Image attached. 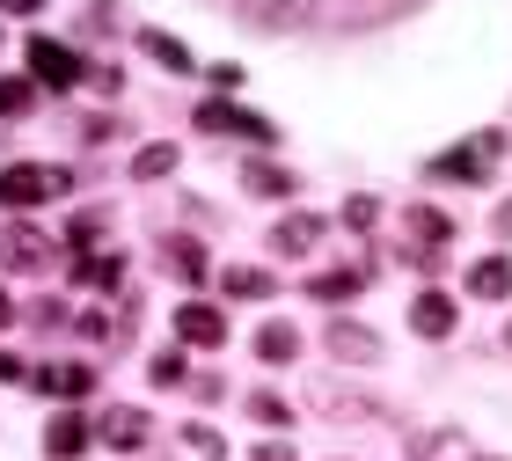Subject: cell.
<instances>
[{"mask_svg":"<svg viewBox=\"0 0 512 461\" xmlns=\"http://www.w3.org/2000/svg\"><path fill=\"white\" fill-rule=\"evenodd\" d=\"M264 30H359V22L395 15L403 0H227Z\"/></svg>","mask_w":512,"mask_h":461,"instance_id":"obj_1","label":"cell"},{"mask_svg":"<svg viewBox=\"0 0 512 461\" xmlns=\"http://www.w3.org/2000/svg\"><path fill=\"white\" fill-rule=\"evenodd\" d=\"M74 191V169H59V161H8L0 169V205L8 213H30L44 198H66Z\"/></svg>","mask_w":512,"mask_h":461,"instance_id":"obj_2","label":"cell"},{"mask_svg":"<svg viewBox=\"0 0 512 461\" xmlns=\"http://www.w3.org/2000/svg\"><path fill=\"white\" fill-rule=\"evenodd\" d=\"M52 257H59V242L44 235L37 220H8L0 227V271H44Z\"/></svg>","mask_w":512,"mask_h":461,"instance_id":"obj_3","label":"cell"},{"mask_svg":"<svg viewBox=\"0 0 512 461\" xmlns=\"http://www.w3.org/2000/svg\"><path fill=\"white\" fill-rule=\"evenodd\" d=\"M30 81L37 88H74V81H88V59L59 37H30Z\"/></svg>","mask_w":512,"mask_h":461,"instance_id":"obj_4","label":"cell"},{"mask_svg":"<svg viewBox=\"0 0 512 461\" xmlns=\"http://www.w3.org/2000/svg\"><path fill=\"white\" fill-rule=\"evenodd\" d=\"M491 161H498V132H483V140H469V147L432 154L425 176H439V183H483V176H491Z\"/></svg>","mask_w":512,"mask_h":461,"instance_id":"obj_5","label":"cell"},{"mask_svg":"<svg viewBox=\"0 0 512 461\" xmlns=\"http://www.w3.org/2000/svg\"><path fill=\"white\" fill-rule=\"evenodd\" d=\"M198 125H205V132H242V140H256V147H271V140H278V125H271V118H256V110H242V103H205V110H198Z\"/></svg>","mask_w":512,"mask_h":461,"instance_id":"obj_6","label":"cell"},{"mask_svg":"<svg viewBox=\"0 0 512 461\" xmlns=\"http://www.w3.org/2000/svg\"><path fill=\"white\" fill-rule=\"evenodd\" d=\"M176 337H183V344H220V337H227V315H220L213 301H183V308H176Z\"/></svg>","mask_w":512,"mask_h":461,"instance_id":"obj_7","label":"cell"},{"mask_svg":"<svg viewBox=\"0 0 512 461\" xmlns=\"http://www.w3.org/2000/svg\"><path fill=\"white\" fill-rule=\"evenodd\" d=\"M315 242H322V220H315V213H286V220L271 227V249H278V257H308Z\"/></svg>","mask_w":512,"mask_h":461,"instance_id":"obj_8","label":"cell"},{"mask_svg":"<svg viewBox=\"0 0 512 461\" xmlns=\"http://www.w3.org/2000/svg\"><path fill=\"white\" fill-rule=\"evenodd\" d=\"M81 447H88V418H81V410H59V418L44 425V454H52V461H74Z\"/></svg>","mask_w":512,"mask_h":461,"instance_id":"obj_9","label":"cell"},{"mask_svg":"<svg viewBox=\"0 0 512 461\" xmlns=\"http://www.w3.org/2000/svg\"><path fill=\"white\" fill-rule=\"evenodd\" d=\"M410 330L417 337H447L454 330V293H417L410 301Z\"/></svg>","mask_w":512,"mask_h":461,"instance_id":"obj_10","label":"cell"},{"mask_svg":"<svg viewBox=\"0 0 512 461\" xmlns=\"http://www.w3.org/2000/svg\"><path fill=\"white\" fill-rule=\"evenodd\" d=\"M256 359L264 366H293L300 359V330L293 322H264V330H256Z\"/></svg>","mask_w":512,"mask_h":461,"instance_id":"obj_11","label":"cell"},{"mask_svg":"<svg viewBox=\"0 0 512 461\" xmlns=\"http://www.w3.org/2000/svg\"><path fill=\"white\" fill-rule=\"evenodd\" d=\"M139 52H147V59H161V66H169V74H191V44H183V37H169V30H139Z\"/></svg>","mask_w":512,"mask_h":461,"instance_id":"obj_12","label":"cell"},{"mask_svg":"<svg viewBox=\"0 0 512 461\" xmlns=\"http://www.w3.org/2000/svg\"><path fill=\"white\" fill-rule=\"evenodd\" d=\"M410 235H417V249H425V257H439V249H447V235H454V220L432 213V205H410Z\"/></svg>","mask_w":512,"mask_h":461,"instance_id":"obj_13","label":"cell"},{"mask_svg":"<svg viewBox=\"0 0 512 461\" xmlns=\"http://www.w3.org/2000/svg\"><path fill=\"white\" fill-rule=\"evenodd\" d=\"M220 286L235 293V301H271V293H278V286H271V271H256V264H227V271H220Z\"/></svg>","mask_w":512,"mask_h":461,"instance_id":"obj_14","label":"cell"},{"mask_svg":"<svg viewBox=\"0 0 512 461\" xmlns=\"http://www.w3.org/2000/svg\"><path fill=\"white\" fill-rule=\"evenodd\" d=\"M96 432H103L110 447H147V418H139V410H103Z\"/></svg>","mask_w":512,"mask_h":461,"instance_id":"obj_15","label":"cell"},{"mask_svg":"<svg viewBox=\"0 0 512 461\" xmlns=\"http://www.w3.org/2000/svg\"><path fill=\"white\" fill-rule=\"evenodd\" d=\"M469 293H476V301H505V293H512V264L505 257H483L469 271Z\"/></svg>","mask_w":512,"mask_h":461,"instance_id":"obj_16","label":"cell"},{"mask_svg":"<svg viewBox=\"0 0 512 461\" xmlns=\"http://www.w3.org/2000/svg\"><path fill=\"white\" fill-rule=\"evenodd\" d=\"M74 286H125V257H74Z\"/></svg>","mask_w":512,"mask_h":461,"instance_id":"obj_17","label":"cell"},{"mask_svg":"<svg viewBox=\"0 0 512 461\" xmlns=\"http://www.w3.org/2000/svg\"><path fill=\"white\" fill-rule=\"evenodd\" d=\"M249 191H256V198H293V191H300V176H293V169H278V161H256V169H249Z\"/></svg>","mask_w":512,"mask_h":461,"instance_id":"obj_18","label":"cell"},{"mask_svg":"<svg viewBox=\"0 0 512 461\" xmlns=\"http://www.w3.org/2000/svg\"><path fill=\"white\" fill-rule=\"evenodd\" d=\"M330 352H337V359H359V366H366V359L381 352V344H374V330H359V322H337V330H330Z\"/></svg>","mask_w":512,"mask_h":461,"instance_id":"obj_19","label":"cell"},{"mask_svg":"<svg viewBox=\"0 0 512 461\" xmlns=\"http://www.w3.org/2000/svg\"><path fill=\"white\" fill-rule=\"evenodd\" d=\"M161 264H169L176 279H198V271H205V249H198L191 235H169V242H161Z\"/></svg>","mask_w":512,"mask_h":461,"instance_id":"obj_20","label":"cell"},{"mask_svg":"<svg viewBox=\"0 0 512 461\" xmlns=\"http://www.w3.org/2000/svg\"><path fill=\"white\" fill-rule=\"evenodd\" d=\"M37 388H52V396H88V388H96V374H88V366H44Z\"/></svg>","mask_w":512,"mask_h":461,"instance_id":"obj_21","label":"cell"},{"mask_svg":"<svg viewBox=\"0 0 512 461\" xmlns=\"http://www.w3.org/2000/svg\"><path fill=\"white\" fill-rule=\"evenodd\" d=\"M308 293H315V301H330V308H337V301H352V293H366V279H359V271H322V279H315Z\"/></svg>","mask_w":512,"mask_h":461,"instance_id":"obj_22","label":"cell"},{"mask_svg":"<svg viewBox=\"0 0 512 461\" xmlns=\"http://www.w3.org/2000/svg\"><path fill=\"white\" fill-rule=\"evenodd\" d=\"M169 169H176V140H154V147H139V154H132V176H147V183H154V176H169Z\"/></svg>","mask_w":512,"mask_h":461,"instance_id":"obj_23","label":"cell"},{"mask_svg":"<svg viewBox=\"0 0 512 461\" xmlns=\"http://www.w3.org/2000/svg\"><path fill=\"white\" fill-rule=\"evenodd\" d=\"M37 103V88L30 81H15V74H0V118H22V110Z\"/></svg>","mask_w":512,"mask_h":461,"instance_id":"obj_24","label":"cell"},{"mask_svg":"<svg viewBox=\"0 0 512 461\" xmlns=\"http://www.w3.org/2000/svg\"><path fill=\"white\" fill-rule=\"evenodd\" d=\"M249 418H256V425H293V403L264 388V396H249Z\"/></svg>","mask_w":512,"mask_h":461,"instance_id":"obj_25","label":"cell"},{"mask_svg":"<svg viewBox=\"0 0 512 461\" xmlns=\"http://www.w3.org/2000/svg\"><path fill=\"white\" fill-rule=\"evenodd\" d=\"M147 374H154V388H176V381H183V352H161Z\"/></svg>","mask_w":512,"mask_h":461,"instance_id":"obj_26","label":"cell"},{"mask_svg":"<svg viewBox=\"0 0 512 461\" xmlns=\"http://www.w3.org/2000/svg\"><path fill=\"white\" fill-rule=\"evenodd\" d=\"M374 220H381L374 198H344V227H374Z\"/></svg>","mask_w":512,"mask_h":461,"instance_id":"obj_27","label":"cell"},{"mask_svg":"<svg viewBox=\"0 0 512 461\" xmlns=\"http://www.w3.org/2000/svg\"><path fill=\"white\" fill-rule=\"evenodd\" d=\"M191 447H198L205 461H227V440H220V432H205V425H191Z\"/></svg>","mask_w":512,"mask_h":461,"instance_id":"obj_28","label":"cell"},{"mask_svg":"<svg viewBox=\"0 0 512 461\" xmlns=\"http://www.w3.org/2000/svg\"><path fill=\"white\" fill-rule=\"evenodd\" d=\"M249 461H293V447H286V440H264V447H256Z\"/></svg>","mask_w":512,"mask_h":461,"instance_id":"obj_29","label":"cell"},{"mask_svg":"<svg viewBox=\"0 0 512 461\" xmlns=\"http://www.w3.org/2000/svg\"><path fill=\"white\" fill-rule=\"evenodd\" d=\"M0 8H8V15H37L44 0H0Z\"/></svg>","mask_w":512,"mask_h":461,"instance_id":"obj_30","label":"cell"},{"mask_svg":"<svg viewBox=\"0 0 512 461\" xmlns=\"http://www.w3.org/2000/svg\"><path fill=\"white\" fill-rule=\"evenodd\" d=\"M0 381H22V359H8V352H0Z\"/></svg>","mask_w":512,"mask_h":461,"instance_id":"obj_31","label":"cell"},{"mask_svg":"<svg viewBox=\"0 0 512 461\" xmlns=\"http://www.w3.org/2000/svg\"><path fill=\"white\" fill-rule=\"evenodd\" d=\"M498 235H512V198L498 205Z\"/></svg>","mask_w":512,"mask_h":461,"instance_id":"obj_32","label":"cell"},{"mask_svg":"<svg viewBox=\"0 0 512 461\" xmlns=\"http://www.w3.org/2000/svg\"><path fill=\"white\" fill-rule=\"evenodd\" d=\"M8 322H15V301H8V293H0V330H8Z\"/></svg>","mask_w":512,"mask_h":461,"instance_id":"obj_33","label":"cell"}]
</instances>
